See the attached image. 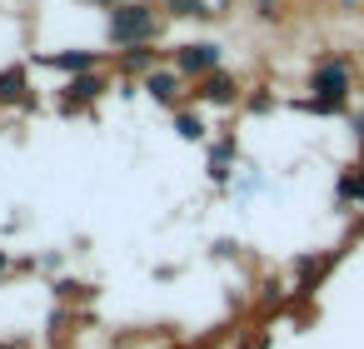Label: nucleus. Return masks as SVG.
Listing matches in <instances>:
<instances>
[{"label":"nucleus","mask_w":364,"mask_h":349,"mask_svg":"<svg viewBox=\"0 0 364 349\" xmlns=\"http://www.w3.org/2000/svg\"><path fill=\"white\" fill-rule=\"evenodd\" d=\"M160 36V11L150 0H125V6H110V41L140 50L145 41Z\"/></svg>","instance_id":"1"},{"label":"nucleus","mask_w":364,"mask_h":349,"mask_svg":"<svg viewBox=\"0 0 364 349\" xmlns=\"http://www.w3.org/2000/svg\"><path fill=\"white\" fill-rule=\"evenodd\" d=\"M309 90H314V110L319 115H329V110H339L344 105V95L354 90V70L344 65V60H324L319 70H314V80H309Z\"/></svg>","instance_id":"2"},{"label":"nucleus","mask_w":364,"mask_h":349,"mask_svg":"<svg viewBox=\"0 0 364 349\" xmlns=\"http://www.w3.org/2000/svg\"><path fill=\"white\" fill-rule=\"evenodd\" d=\"M175 70L180 75H215L220 70V45H180Z\"/></svg>","instance_id":"3"},{"label":"nucleus","mask_w":364,"mask_h":349,"mask_svg":"<svg viewBox=\"0 0 364 349\" xmlns=\"http://www.w3.org/2000/svg\"><path fill=\"white\" fill-rule=\"evenodd\" d=\"M145 90H150L160 105H175V100H180V75H175V70H150V75H145Z\"/></svg>","instance_id":"4"},{"label":"nucleus","mask_w":364,"mask_h":349,"mask_svg":"<svg viewBox=\"0 0 364 349\" xmlns=\"http://www.w3.org/2000/svg\"><path fill=\"white\" fill-rule=\"evenodd\" d=\"M200 95H205V100H215V105H230V100L240 95V85H235L230 75H220V70H215V75L205 80V90H200Z\"/></svg>","instance_id":"5"},{"label":"nucleus","mask_w":364,"mask_h":349,"mask_svg":"<svg viewBox=\"0 0 364 349\" xmlns=\"http://www.w3.org/2000/svg\"><path fill=\"white\" fill-rule=\"evenodd\" d=\"M21 90H26V70H21V65L0 75V100H26Z\"/></svg>","instance_id":"6"},{"label":"nucleus","mask_w":364,"mask_h":349,"mask_svg":"<svg viewBox=\"0 0 364 349\" xmlns=\"http://www.w3.org/2000/svg\"><path fill=\"white\" fill-rule=\"evenodd\" d=\"M165 11H170V16H210L205 0H165Z\"/></svg>","instance_id":"7"},{"label":"nucleus","mask_w":364,"mask_h":349,"mask_svg":"<svg viewBox=\"0 0 364 349\" xmlns=\"http://www.w3.org/2000/svg\"><path fill=\"white\" fill-rule=\"evenodd\" d=\"M95 95H100V80H95V75H90V80H75V85H70V105H75V100H95Z\"/></svg>","instance_id":"8"},{"label":"nucleus","mask_w":364,"mask_h":349,"mask_svg":"<svg viewBox=\"0 0 364 349\" xmlns=\"http://www.w3.org/2000/svg\"><path fill=\"white\" fill-rule=\"evenodd\" d=\"M50 65H60V70H90V55H50Z\"/></svg>","instance_id":"9"},{"label":"nucleus","mask_w":364,"mask_h":349,"mask_svg":"<svg viewBox=\"0 0 364 349\" xmlns=\"http://www.w3.org/2000/svg\"><path fill=\"white\" fill-rule=\"evenodd\" d=\"M200 130H205L200 120H190V115H180V135H185V140H200Z\"/></svg>","instance_id":"10"},{"label":"nucleus","mask_w":364,"mask_h":349,"mask_svg":"<svg viewBox=\"0 0 364 349\" xmlns=\"http://www.w3.org/2000/svg\"><path fill=\"white\" fill-rule=\"evenodd\" d=\"M125 65H130V70H145V65H150V55H145V50H130V55H125Z\"/></svg>","instance_id":"11"},{"label":"nucleus","mask_w":364,"mask_h":349,"mask_svg":"<svg viewBox=\"0 0 364 349\" xmlns=\"http://www.w3.org/2000/svg\"><path fill=\"white\" fill-rule=\"evenodd\" d=\"M255 6H259V16H264V21H274V16H279V11H274V0H255Z\"/></svg>","instance_id":"12"},{"label":"nucleus","mask_w":364,"mask_h":349,"mask_svg":"<svg viewBox=\"0 0 364 349\" xmlns=\"http://www.w3.org/2000/svg\"><path fill=\"white\" fill-rule=\"evenodd\" d=\"M0 264H6V254H0Z\"/></svg>","instance_id":"13"}]
</instances>
